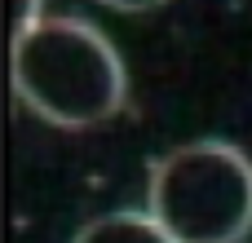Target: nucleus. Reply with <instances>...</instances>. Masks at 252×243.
I'll use <instances>...</instances> for the list:
<instances>
[{
  "label": "nucleus",
  "mask_w": 252,
  "mask_h": 243,
  "mask_svg": "<svg viewBox=\"0 0 252 243\" xmlns=\"http://www.w3.org/2000/svg\"><path fill=\"white\" fill-rule=\"evenodd\" d=\"M146 213L173 243H244L252 235V159L221 137L168 151L151 168Z\"/></svg>",
  "instance_id": "nucleus-2"
},
{
  "label": "nucleus",
  "mask_w": 252,
  "mask_h": 243,
  "mask_svg": "<svg viewBox=\"0 0 252 243\" xmlns=\"http://www.w3.org/2000/svg\"><path fill=\"white\" fill-rule=\"evenodd\" d=\"M13 89L53 128L106 124L128 93L120 49L84 18H40L13 35Z\"/></svg>",
  "instance_id": "nucleus-1"
},
{
  "label": "nucleus",
  "mask_w": 252,
  "mask_h": 243,
  "mask_svg": "<svg viewBox=\"0 0 252 243\" xmlns=\"http://www.w3.org/2000/svg\"><path fill=\"white\" fill-rule=\"evenodd\" d=\"M71 243H173V235L151 217V213H106V217H93L89 226H80V235Z\"/></svg>",
  "instance_id": "nucleus-3"
},
{
  "label": "nucleus",
  "mask_w": 252,
  "mask_h": 243,
  "mask_svg": "<svg viewBox=\"0 0 252 243\" xmlns=\"http://www.w3.org/2000/svg\"><path fill=\"white\" fill-rule=\"evenodd\" d=\"M18 31H27V27H35L40 18H44V0H18Z\"/></svg>",
  "instance_id": "nucleus-4"
},
{
  "label": "nucleus",
  "mask_w": 252,
  "mask_h": 243,
  "mask_svg": "<svg viewBox=\"0 0 252 243\" xmlns=\"http://www.w3.org/2000/svg\"><path fill=\"white\" fill-rule=\"evenodd\" d=\"M106 9H120V13H151V9H159V4H168V0H102Z\"/></svg>",
  "instance_id": "nucleus-5"
}]
</instances>
